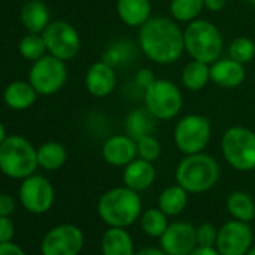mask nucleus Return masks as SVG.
Returning a JSON list of instances; mask_svg holds the SVG:
<instances>
[{
    "label": "nucleus",
    "instance_id": "obj_1",
    "mask_svg": "<svg viewBox=\"0 0 255 255\" xmlns=\"http://www.w3.org/2000/svg\"><path fill=\"white\" fill-rule=\"evenodd\" d=\"M140 47L158 65H171L185 51L183 32L170 18L153 17L140 27Z\"/></svg>",
    "mask_w": 255,
    "mask_h": 255
},
{
    "label": "nucleus",
    "instance_id": "obj_2",
    "mask_svg": "<svg viewBox=\"0 0 255 255\" xmlns=\"http://www.w3.org/2000/svg\"><path fill=\"white\" fill-rule=\"evenodd\" d=\"M98 213L107 225L126 228L141 215V198L137 191L128 186L113 188L101 197Z\"/></svg>",
    "mask_w": 255,
    "mask_h": 255
},
{
    "label": "nucleus",
    "instance_id": "obj_3",
    "mask_svg": "<svg viewBox=\"0 0 255 255\" xmlns=\"http://www.w3.org/2000/svg\"><path fill=\"white\" fill-rule=\"evenodd\" d=\"M185 51L194 59L212 65L224 50V38L218 27L207 20H194L183 30Z\"/></svg>",
    "mask_w": 255,
    "mask_h": 255
},
{
    "label": "nucleus",
    "instance_id": "obj_4",
    "mask_svg": "<svg viewBox=\"0 0 255 255\" xmlns=\"http://www.w3.org/2000/svg\"><path fill=\"white\" fill-rule=\"evenodd\" d=\"M38 167V152L27 138L8 135L0 144V171L5 176L23 180L32 176Z\"/></svg>",
    "mask_w": 255,
    "mask_h": 255
},
{
    "label": "nucleus",
    "instance_id": "obj_5",
    "mask_svg": "<svg viewBox=\"0 0 255 255\" xmlns=\"http://www.w3.org/2000/svg\"><path fill=\"white\" fill-rule=\"evenodd\" d=\"M219 179V165L215 158L204 153L186 155L176 170V180L185 191L201 194L216 185Z\"/></svg>",
    "mask_w": 255,
    "mask_h": 255
},
{
    "label": "nucleus",
    "instance_id": "obj_6",
    "mask_svg": "<svg viewBox=\"0 0 255 255\" xmlns=\"http://www.w3.org/2000/svg\"><path fill=\"white\" fill-rule=\"evenodd\" d=\"M221 149L225 161L239 171L255 170V132L245 126H231L224 132Z\"/></svg>",
    "mask_w": 255,
    "mask_h": 255
},
{
    "label": "nucleus",
    "instance_id": "obj_7",
    "mask_svg": "<svg viewBox=\"0 0 255 255\" xmlns=\"http://www.w3.org/2000/svg\"><path fill=\"white\" fill-rule=\"evenodd\" d=\"M212 135V126L207 117L201 114H188L176 125L174 143L185 155L201 153Z\"/></svg>",
    "mask_w": 255,
    "mask_h": 255
},
{
    "label": "nucleus",
    "instance_id": "obj_8",
    "mask_svg": "<svg viewBox=\"0 0 255 255\" xmlns=\"http://www.w3.org/2000/svg\"><path fill=\"white\" fill-rule=\"evenodd\" d=\"M68 80V68L65 60L45 54L33 62L29 72V83L35 87L38 95L50 96L57 93Z\"/></svg>",
    "mask_w": 255,
    "mask_h": 255
},
{
    "label": "nucleus",
    "instance_id": "obj_9",
    "mask_svg": "<svg viewBox=\"0 0 255 255\" xmlns=\"http://www.w3.org/2000/svg\"><path fill=\"white\" fill-rule=\"evenodd\" d=\"M144 102L146 108L158 120H170L180 113L183 98L180 89L174 83L156 78L155 83L146 89Z\"/></svg>",
    "mask_w": 255,
    "mask_h": 255
},
{
    "label": "nucleus",
    "instance_id": "obj_10",
    "mask_svg": "<svg viewBox=\"0 0 255 255\" xmlns=\"http://www.w3.org/2000/svg\"><path fill=\"white\" fill-rule=\"evenodd\" d=\"M42 38L45 41L48 54L56 56L65 62L72 60L81 48L78 32L72 24L63 20L51 21L42 32Z\"/></svg>",
    "mask_w": 255,
    "mask_h": 255
},
{
    "label": "nucleus",
    "instance_id": "obj_11",
    "mask_svg": "<svg viewBox=\"0 0 255 255\" xmlns=\"http://www.w3.org/2000/svg\"><path fill=\"white\" fill-rule=\"evenodd\" d=\"M20 201L23 207L35 215L48 212L54 204V188L42 176H29L20 185Z\"/></svg>",
    "mask_w": 255,
    "mask_h": 255
},
{
    "label": "nucleus",
    "instance_id": "obj_12",
    "mask_svg": "<svg viewBox=\"0 0 255 255\" xmlns=\"http://www.w3.org/2000/svg\"><path fill=\"white\" fill-rule=\"evenodd\" d=\"M83 245V231L72 224H62L45 234L41 252L42 255H78Z\"/></svg>",
    "mask_w": 255,
    "mask_h": 255
},
{
    "label": "nucleus",
    "instance_id": "obj_13",
    "mask_svg": "<svg viewBox=\"0 0 255 255\" xmlns=\"http://www.w3.org/2000/svg\"><path fill=\"white\" fill-rule=\"evenodd\" d=\"M252 245V230L243 221H228L218 230L216 249L221 255H246Z\"/></svg>",
    "mask_w": 255,
    "mask_h": 255
},
{
    "label": "nucleus",
    "instance_id": "obj_14",
    "mask_svg": "<svg viewBox=\"0 0 255 255\" xmlns=\"http://www.w3.org/2000/svg\"><path fill=\"white\" fill-rule=\"evenodd\" d=\"M197 246V228L189 222H173L161 236V248L168 255H189Z\"/></svg>",
    "mask_w": 255,
    "mask_h": 255
},
{
    "label": "nucleus",
    "instance_id": "obj_15",
    "mask_svg": "<svg viewBox=\"0 0 255 255\" xmlns=\"http://www.w3.org/2000/svg\"><path fill=\"white\" fill-rule=\"evenodd\" d=\"M102 156L113 167H126L137 158V141L129 135H113L104 143Z\"/></svg>",
    "mask_w": 255,
    "mask_h": 255
},
{
    "label": "nucleus",
    "instance_id": "obj_16",
    "mask_svg": "<svg viewBox=\"0 0 255 255\" xmlns=\"http://www.w3.org/2000/svg\"><path fill=\"white\" fill-rule=\"evenodd\" d=\"M86 89L96 98H105L116 89L117 77L113 66L107 62L93 63L86 74Z\"/></svg>",
    "mask_w": 255,
    "mask_h": 255
},
{
    "label": "nucleus",
    "instance_id": "obj_17",
    "mask_svg": "<svg viewBox=\"0 0 255 255\" xmlns=\"http://www.w3.org/2000/svg\"><path fill=\"white\" fill-rule=\"evenodd\" d=\"M210 80L222 89L239 87L245 80V68L231 57L218 59L210 65Z\"/></svg>",
    "mask_w": 255,
    "mask_h": 255
},
{
    "label": "nucleus",
    "instance_id": "obj_18",
    "mask_svg": "<svg viewBox=\"0 0 255 255\" xmlns=\"http://www.w3.org/2000/svg\"><path fill=\"white\" fill-rule=\"evenodd\" d=\"M156 170L152 162L144 161L141 158H135L125 167L123 171V182L125 186L131 188L137 192L150 188L155 182Z\"/></svg>",
    "mask_w": 255,
    "mask_h": 255
},
{
    "label": "nucleus",
    "instance_id": "obj_19",
    "mask_svg": "<svg viewBox=\"0 0 255 255\" xmlns=\"http://www.w3.org/2000/svg\"><path fill=\"white\" fill-rule=\"evenodd\" d=\"M117 15L129 27H141L152 14L150 0H117Z\"/></svg>",
    "mask_w": 255,
    "mask_h": 255
},
{
    "label": "nucleus",
    "instance_id": "obj_20",
    "mask_svg": "<svg viewBox=\"0 0 255 255\" xmlns=\"http://www.w3.org/2000/svg\"><path fill=\"white\" fill-rule=\"evenodd\" d=\"M23 26L29 33H39L47 29L50 21V9L42 0H29L24 3L20 12Z\"/></svg>",
    "mask_w": 255,
    "mask_h": 255
},
{
    "label": "nucleus",
    "instance_id": "obj_21",
    "mask_svg": "<svg viewBox=\"0 0 255 255\" xmlns=\"http://www.w3.org/2000/svg\"><path fill=\"white\" fill-rule=\"evenodd\" d=\"M36 98L38 92L29 81H12L6 86L3 93L5 104L15 111L30 108L36 102Z\"/></svg>",
    "mask_w": 255,
    "mask_h": 255
},
{
    "label": "nucleus",
    "instance_id": "obj_22",
    "mask_svg": "<svg viewBox=\"0 0 255 255\" xmlns=\"http://www.w3.org/2000/svg\"><path fill=\"white\" fill-rule=\"evenodd\" d=\"M104 255H134V242L125 228L110 227L102 237Z\"/></svg>",
    "mask_w": 255,
    "mask_h": 255
},
{
    "label": "nucleus",
    "instance_id": "obj_23",
    "mask_svg": "<svg viewBox=\"0 0 255 255\" xmlns=\"http://www.w3.org/2000/svg\"><path fill=\"white\" fill-rule=\"evenodd\" d=\"M155 120H158L147 108H137L126 117V132L135 141L141 137L152 135L155 129Z\"/></svg>",
    "mask_w": 255,
    "mask_h": 255
},
{
    "label": "nucleus",
    "instance_id": "obj_24",
    "mask_svg": "<svg viewBox=\"0 0 255 255\" xmlns=\"http://www.w3.org/2000/svg\"><path fill=\"white\" fill-rule=\"evenodd\" d=\"M210 81V66L209 63L194 60L189 62L182 72V84L191 92H198L207 86Z\"/></svg>",
    "mask_w": 255,
    "mask_h": 255
},
{
    "label": "nucleus",
    "instance_id": "obj_25",
    "mask_svg": "<svg viewBox=\"0 0 255 255\" xmlns=\"http://www.w3.org/2000/svg\"><path fill=\"white\" fill-rule=\"evenodd\" d=\"M36 152H38V165L48 171L62 168L68 159V152L65 146H62L57 141H47L41 144L36 149Z\"/></svg>",
    "mask_w": 255,
    "mask_h": 255
},
{
    "label": "nucleus",
    "instance_id": "obj_26",
    "mask_svg": "<svg viewBox=\"0 0 255 255\" xmlns=\"http://www.w3.org/2000/svg\"><path fill=\"white\" fill-rule=\"evenodd\" d=\"M188 204V191H185L180 185L168 186L165 188L159 198H158V207L167 215V216H176Z\"/></svg>",
    "mask_w": 255,
    "mask_h": 255
},
{
    "label": "nucleus",
    "instance_id": "obj_27",
    "mask_svg": "<svg viewBox=\"0 0 255 255\" xmlns=\"http://www.w3.org/2000/svg\"><path fill=\"white\" fill-rule=\"evenodd\" d=\"M227 209L237 221L249 222L255 216V203L246 192H233L227 198Z\"/></svg>",
    "mask_w": 255,
    "mask_h": 255
},
{
    "label": "nucleus",
    "instance_id": "obj_28",
    "mask_svg": "<svg viewBox=\"0 0 255 255\" xmlns=\"http://www.w3.org/2000/svg\"><path fill=\"white\" fill-rule=\"evenodd\" d=\"M204 9L203 0H171L170 12L174 20L180 23H191L198 18Z\"/></svg>",
    "mask_w": 255,
    "mask_h": 255
},
{
    "label": "nucleus",
    "instance_id": "obj_29",
    "mask_svg": "<svg viewBox=\"0 0 255 255\" xmlns=\"http://www.w3.org/2000/svg\"><path fill=\"white\" fill-rule=\"evenodd\" d=\"M168 228L167 215L158 209H147L141 215V230L150 237H161Z\"/></svg>",
    "mask_w": 255,
    "mask_h": 255
},
{
    "label": "nucleus",
    "instance_id": "obj_30",
    "mask_svg": "<svg viewBox=\"0 0 255 255\" xmlns=\"http://www.w3.org/2000/svg\"><path fill=\"white\" fill-rule=\"evenodd\" d=\"M20 54L30 62H36L41 57H44L48 51H47V45L45 41L42 38V35L39 33H29L26 35L18 45Z\"/></svg>",
    "mask_w": 255,
    "mask_h": 255
},
{
    "label": "nucleus",
    "instance_id": "obj_31",
    "mask_svg": "<svg viewBox=\"0 0 255 255\" xmlns=\"http://www.w3.org/2000/svg\"><path fill=\"white\" fill-rule=\"evenodd\" d=\"M228 54L233 60L246 65L249 63L254 57H255V44L252 39L249 38H236L231 44H230V50Z\"/></svg>",
    "mask_w": 255,
    "mask_h": 255
},
{
    "label": "nucleus",
    "instance_id": "obj_32",
    "mask_svg": "<svg viewBox=\"0 0 255 255\" xmlns=\"http://www.w3.org/2000/svg\"><path fill=\"white\" fill-rule=\"evenodd\" d=\"M161 155V144L153 135H146L137 140V156L153 162L159 158Z\"/></svg>",
    "mask_w": 255,
    "mask_h": 255
},
{
    "label": "nucleus",
    "instance_id": "obj_33",
    "mask_svg": "<svg viewBox=\"0 0 255 255\" xmlns=\"http://www.w3.org/2000/svg\"><path fill=\"white\" fill-rule=\"evenodd\" d=\"M216 239H218V230L215 228V225L206 222V224H201L197 228V243H198V246L215 248L216 246Z\"/></svg>",
    "mask_w": 255,
    "mask_h": 255
},
{
    "label": "nucleus",
    "instance_id": "obj_34",
    "mask_svg": "<svg viewBox=\"0 0 255 255\" xmlns=\"http://www.w3.org/2000/svg\"><path fill=\"white\" fill-rule=\"evenodd\" d=\"M15 234L14 222L9 216H0V243L12 242V237Z\"/></svg>",
    "mask_w": 255,
    "mask_h": 255
},
{
    "label": "nucleus",
    "instance_id": "obj_35",
    "mask_svg": "<svg viewBox=\"0 0 255 255\" xmlns=\"http://www.w3.org/2000/svg\"><path fill=\"white\" fill-rule=\"evenodd\" d=\"M15 210V201L8 194H0V216H11Z\"/></svg>",
    "mask_w": 255,
    "mask_h": 255
},
{
    "label": "nucleus",
    "instance_id": "obj_36",
    "mask_svg": "<svg viewBox=\"0 0 255 255\" xmlns=\"http://www.w3.org/2000/svg\"><path fill=\"white\" fill-rule=\"evenodd\" d=\"M155 75H153V72L150 71V69H141V71H138L137 72V75H135V81H137V84L140 86V87H143L144 90L149 87V86H152L153 83H155Z\"/></svg>",
    "mask_w": 255,
    "mask_h": 255
},
{
    "label": "nucleus",
    "instance_id": "obj_37",
    "mask_svg": "<svg viewBox=\"0 0 255 255\" xmlns=\"http://www.w3.org/2000/svg\"><path fill=\"white\" fill-rule=\"evenodd\" d=\"M0 255H26V252L12 242L0 243Z\"/></svg>",
    "mask_w": 255,
    "mask_h": 255
},
{
    "label": "nucleus",
    "instance_id": "obj_38",
    "mask_svg": "<svg viewBox=\"0 0 255 255\" xmlns=\"http://www.w3.org/2000/svg\"><path fill=\"white\" fill-rule=\"evenodd\" d=\"M204 8L209 9L210 12H219L225 8L227 0H203Z\"/></svg>",
    "mask_w": 255,
    "mask_h": 255
},
{
    "label": "nucleus",
    "instance_id": "obj_39",
    "mask_svg": "<svg viewBox=\"0 0 255 255\" xmlns=\"http://www.w3.org/2000/svg\"><path fill=\"white\" fill-rule=\"evenodd\" d=\"M189 255H221L218 249L215 248H204V246H197Z\"/></svg>",
    "mask_w": 255,
    "mask_h": 255
},
{
    "label": "nucleus",
    "instance_id": "obj_40",
    "mask_svg": "<svg viewBox=\"0 0 255 255\" xmlns=\"http://www.w3.org/2000/svg\"><path fill=\"white\" fill-rule=\"evenodd\" d=\"M134 255H168L164 249H158V248H144L140 249L138 252H135Z\"/></svg>",
    "mask_w": 255,
    "mask_h": 255
},
{
    "label": "nucleus",
    "instance_id": "obj_41",
    "mask_svg": "<svg viewBox=\"0 0 255 255\" xmlns=\"http://www.w3.org/2000/svg\"><path fill=\"white\" fill-rule=\"evenodd\" d=\"M6 137H8V134H6V129H5L3 123L0 122V144H2V143L6 140Z\"/></svg>",
    "mask_w": 255,
    "mask_h": 255
},
{
    "label": "nucleus",
    "instance_id": "obj_42",
    "mask_svg": "<svg viewBox=\"0 0 255 255\" xmlns=\"http://www.w3.org/2000/svg\"><path fill=\"white\" fill-rule=\"evenodd\" d=\"M246 255H255V246H251L249 251L246 252Z\"/></svg>",
    "mask_w": 255,
    "mask_h": 255
},
{
    "label": "nucleus",
    "instance_id": "obj_43",
    "mask_svg": "<svg viewBox=\"0 0 255 255\" xmlns=\"http://www.w3.org/2000/svg\"><path fill=\"white\" fill-rule=\"evenodd\" d=\"M246 2H248L249 5H252V6H255V0H246Z\"/></svg>",
    "mask_w": 255,
    "mask_h": 255
}]
</instances>
